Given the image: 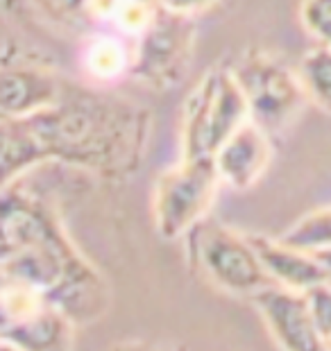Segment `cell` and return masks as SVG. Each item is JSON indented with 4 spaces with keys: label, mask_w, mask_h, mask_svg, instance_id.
<instances>
[{
    "label": "cell",
    "mask_w": 331,
    "mask_h": 351,
    "mask_svg": "<svg viewBox=\"0 0 331 351\" xmlns=\"http://www.w3.org/2000/svg\"><path fill=\"white\" fill-rule=\"evenodd\" d=\"M250 300L259 308L270 335L286 351H320L325 342L315 331L306 295L284 286H268Z\"/></svg>",
    "instance_id": "ba28073f"
},
{
    "label": "cell",
    "mask_w": 331,
    "mask_h": 351,
    "mask_svg": "<svg viewBox=\"0 0 331 351\" xmlns=\"http://www.w3.org/2000/svg\"><path fill=\"white\" fill-rule=\"evenodd\" d=\"M48 161L84 168L104 179H127L141 168L150 111L118 95L66 88L52 107L25 118Z\"/></svg>",
    "instance_id": "6da1fadb"
},
{
    "label": "cell",
    "mask_w": 331,
    "mask_h": 351,
    "mask_svg": "<svg viewBox=\"0 0 331 351\" xmlns=\"http://www.w3.org/2000/svg\"><path fill=\"white\" fill-rule=\"evenodd\" d=\"M48 161L25 118H0V191Z\"/></svg>",
    "instance_id": "8fae6325"
},
{
    "label": "cell",
    "mask_w": 331,
    "mask_h": 351,
    "mask_svg": "<svg viewBox=\"0 0 331 351\" xmlns=\"http://www.w3.org/2000/svg\"><path fill=\"white\" fill-rule=\"evenodd\" d=\"M308 308H311V317L315 324V331L327 342L331 338V281L315 283V286L304 290Z\"/></svg>",
    "instance_id": "e0dca14e"
},
{
    "label": "cell",
    "mask_w": 331,
    "mask_h": 351,
    "mask_svg": "<svg viewBox=\"0 0 331 351\" xmlns=\"http://www.w3.org/2000/svg\"><path fill=\"white\" fill-rule=\"evenodd\" d=\"M247 121L243 93L229 69H212L184 102L182 152L189 159L214 156L216 150Z\"/></svg>",
    "instance_id": "7a4b0ae2"
},
{
    "label": "cell",
    "mask_w": 331,
    "mask_h": 351,
    "mask_svg": "<svg viewBox=\"0 0 331 351\" xmlns=\"http://www.w3.org/2000/svg\"><path fill=\"white\" fill-rule=\"evenodd\" d=\"M247 238H250L252 247L257 252L263 270L277 286L304 293L306 288L315 286V283L329 281V274L313 254L290 247V245L282 243L279 238H268L259 234H247Z\"/></svg>",
    "instance_id": "30bf717a"
},
{
    "label": "cell",
    "mask_w": 331,
    "mask_h": 351,
    "mask_svg": "<svg viewBox=\"0 0 331 351\" xmlns=\"http://www.w3.org/2000/svg\"><path fill=\"white\" fill-rule=\"evenodd\" d=\"M279 241L308 254L331 247V206L306 213L288 231H284Z\"/></svg>",
    "instance_id": "5bb4252c"
},
{
    "label": "cell",
    "mask_w": 331,
    "mask_h": 351,
    "mask_svg": "<svg viewBox=\"0 0 331 351\" xmlns=\"http://www.w3.org/2000/svg\"><path fill=\"white\" fill-rule=\"evenodd\" d=\"M132 50L125 46V41L114 34H91L84 55H82V66L87 75L95 82L109 84L130 73Z\"/></svg>",
    "instance_id": "7c38bea8"
},
{
    "label": "cell",
    "mask_w": 331,
    "mask_h": 351,
    "mask_svg": "<svg viewBox=\"0 0 331 351\" xmlns=\"http://www.w3.org/2000/svg\"><path fill=\"white\" fill-rule=\"evenodd\" d=\"M297 80L306 98L331 114V48L318 46L308 50L299 62Z\"/></svg>",
    "instance_id": "4fadbf2b"
},
{
    "label": "cell",
    "mask_w": 331,
    "mask_h": 351,
    "mask_svg": "<svg viewBox=\"0 0 331 351\" xmlns=\"http://www.w3.org/2000/svg\"><path fill=\"white\" fill-rule=\"evenodd\" d=\"M243 93L247 118L268 136L295 121L304 104V88L295 73L263 50H247L229 69Z\"/></svg>",
    "instance_id": "3957f363"
},
{
    "label": "cell",
    "mask_w": 331,
    "mask_h": 351,
    "mask_svg": "<svg viewBox=\"0 0 331 351\" xmlns=\"http://www.w3.org/2000/svg\"><path fill=\"white\" fill-rule=\"evenodd\" d=\"M195 43V21L186 14L163 10L159 5L137 34L132 48L130 75L143 86L166 91L182 82L191 64Z\"/></svg>",
    "instance_id": "277c9868"
},
{
    "label": "cell",
    "mask_w": 331,
    "mask_h": 351,
    "mask_svg": "<svg viewBox=\"0 0 331 351\" xmlns=\"http://www.w3.org/2000/svg\"><path fill=\"white\" fill-rule=\"evenodd\" d=\"M270 163L268 134L250 118L229 134L214 154V166L220 182L236 191H247L259 182Z\"/></svg>",
    "instance_id": "9c48e42d"
},
{
    "label": "cell",
    "mask_w": 331,
    "mask_h": 351,
    "mask_svg": "<svg viewBox=\"0 0 331 351\" xmlns=\"http://www.w3.org/2000/svg\"><path fill=\"white\" fill-rule=\"evenodd\" d=\"M64 82L50 66L25 55H0V118H27L52 107Z\"/></svg>",
    "instance_id": "52a82bcc"
},
{
    "label": "cell",
    "mask_w": 331,
    "mask_h": 351,
    "mask_svg": "<svg viewBox=\"0 0 331 351\" xmlns=\"http://www.w3.org/2000/svg\"><path fill=\"white\" fill-rule=\"evenodd\" d=\"M299 19L320 46L331 48V0H302Z\"/></svg>",
    "instance_id": "9a60e30c"
},
{
    "label": "cell",
    "mask_w": 331,
    "mask_h": 351,
    "mask_svg": "<svg viewBox=\"0 0 331 351\" xmlns=\"http://www.w3.org/2000/svg\"><path fill=\"white\" fill-rule=\"evenodd\" d=\"M189 234L195 236V261L218 288L231 295L252 297L261 288L275 286V281L263 270L247 234H238L214 220H200Z\"/></svg>",
    "instance_id": "8992f818"
},
{
    "label": "cell",
    "mask_w": 331,
    "mask_h": 351,
    "mask_svg": "<svg viewBox=\"0 0 331 351\" xmlns=\"http://www.w3.org/2000/svg\"><path fill=\"white\" fill-rule=\"evenodd\" d=\"M329 281H331V279H329Z\"/></svg>",
    "instance_id": "44dd1931"
},
{
    "label": "cell",
    "mask_w": 331,
    "mask_h": 351,
    "mask_svg": "<svg viewBox=\"0 0 331 351\" xmlns=\"http://www.w3.org/2000/svg\"><path fill=\"white\" fill-rule=\"evenodd\" d=\"M325 349H331V338H329V340L325 342Z\"/></svg>",
    "instance_id": "ffe728a7"
},
{
    "label": "cell",
    "mask_w": 331,
    "mask_h": 351,
    "mask_svg": "<svg viewBox=\"0 0 331 351\" xmlns=\"http://www.w3.org/2000/svg\"><path fill=\"white\" fill-rule=\"evenodd\" d=\"M39 7L50 19L59 21L71 27H87L91 25V14H89V3L91 0H36Z\"/></svg>",
    "instance_id": "2e32d148"
},
{
    "label": "cell",
    "mask_w": 331,
    "mask_h": 351,
    "mask_svg": "<svg viewBox=\"0 0 331 351\" xmlns=\"http://www.w3.org/2000/svg\"><path fill=\"white\" fill-rule=\"evenodd\" d=\"M163 10L177 12V14H186V16H195L198 12H205L209 7L218 5L220 0H157Z\"/></svg>",
    "instance_id": "ac0fdd59"
},
{
    "label": "cell",
    "mask_w": 331,
    "mask_h": 351,
    "mask_svg": "<svg viewBox=\"0 0 331 351\" xmlns=\"http://www.w3.org/2000/svg\"><path fill=\"white\" fill-rule=\"evenodd\" d=\"M220 177L214 156H184L182 163L159 175L155 184L152 213L159 236L179 238L207 218Z\"/></svg>",
    "instance_id": "5b68a950"
},
{
    "label": "cell",
    "mask_w": 331,
    "mask_h": 351,
    "mask_svg": "<svg viewBox=\"0 0 331 351\" xmlns=\"http://www.w3.org/2000/svg\"><path fill=\"white\" fill-rule=\"evenodd\" d=\"M315 258H318V263L325 267V272L329 274V279H331V247L327 250H320V252H315L313 254Z\"/></svg>",
    "instance_id": "d6986e66"
}]
</instances>
